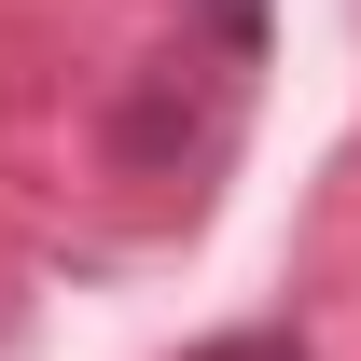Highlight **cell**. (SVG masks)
Segmentation results:
<instances>
[{
  "label": "cell",
  "instance_id": "6da1fadb",
  "mask_svg": "<svg viewBox=\"0 0 361 361\" xmlns=\"http://www.w3.org/2000/svg\"><path fill=\"white\" fill-rule=\"evenodd\" d=\"M195 361H306L292 334H223V348H195Z\"/></svg>",
  "mask_w": 361,
  "mask_h": 361
},
{
  "label": "cell",
  "instance_id": "7a4b0ae2",
  "mask_svg": "<svg viewBox=\"0 0 361 361\" xmlns=\"http://www.w3.org/2000/svg\"><path fill=\"white\" fill-rule=\"evenodd\" d=\"M209 28H223V42L250 56V42H264V0H209Z\"/></svg>",
  "mask_w": 361,
  "mask_h": 361
}]
</instances>
